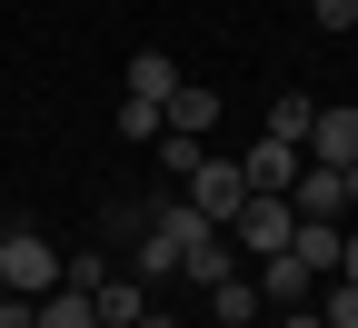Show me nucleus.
Segmentation results:
<instances>
[{
	"instance_id": "10",
	"label": "nucleus",
	"mask_w": 358,
	"mask_h": 328,
	"mask_svg": "<svg viewBox=\"0 0 358 328\" xmlns=\"http://www.w3.org/2000/svg\"><path fill=\"white\" fill-rule=\"evenodd\" d=\"M169 129H179V139H209V129H219V90H209V80H179V90H169Z\"/></svg>"
},
{
	"instance_id": "22",
	"label": "nucleus",
	"mask_w": 358,
	"mask_h": 328,
	"mask_svg": "<svg viewBox=\"0 0 358 328\" xmlns=\"http://www.w3.org/2000/svg\"><path fill=\"white\" fill-rule=\"evenodd\" d=\"M129 328H169V318H129Z\"/></svg>"
},
{
	"instance_id": "20",
	"label": "nucleus",
	"mask_w": 358,
	"mask_h": 328,
	"mask_svg": "<svg viewBox=\"0 0 358 328\" xmlns=\"http://www.w3.org/2000/svg\"><path fill=\"white\" fill-rule=\"evenodd\" d=\"M338 278H358V229H348V249H338Z\"/></svg>"
},
{
	"instance_id": "23",
	"label": "nucleus",
	"mask_w": 358,
	"mask_h": 328,
	"mask_svg": "<svg viewBox=\"0 0 358 328\" xmlns=\"http://www.w3.org/2000/svg\"><path fill=\"white\" fill-rule=\"evenodd\" d=\"M209 328H239V318H209Z\"/></svg>"
},
{
	"instance_id": "21",
	"label": "nucleus",
	"mask_w": 358,
	"mask_h": 328,
	"mask_svg": "<svg viewBox=\"0 0 358 328\" xmlns=\"http://www.w3.org/2000/svg\"><path fill=\"white\" fill-rule=\"evenodd\" d=\"M338 179H348V209H358V159H348V169H338Z\"/></svg>"
},
{
	"instance_id": "6",
	"label": "nucleus",
	"mask_w": 358,
	"mask_h": 328,
	"mask_svg": "<svg viewBox=\"0 0 358 328\" xmlns=\"http://www.w3.org/2000/svg\"><path fill=\"white\" fill-rule=\"evenodd\" d=\"M308 289H319V269H308L299 249H279V259H259V299H268V308H299Z\"/></svg>"
},
{
	"instance_id": "1",
	"label": "nucleus",
	"mask_w": 358,
	"mask_h": 328,
	"mask_svg": "<svg viewBox=\"0 0 358 328\" xmlns=\"http://www.w3.org/2000/svg\"><path fill=\"white\" fill-rule=\"evenodd\" d=\"M229 239H239V259H249V269H259V259H279V249L299 239L289 190H249V199H239V219H229Z\"/></svg>"
},
{
	"instance_id": "5",
	"label": "nucleus",
	"mask_w": 358,
	"mask_h": 328,
	"mask_svg": "<svg viewBox=\"0 0 358 328\" xmlns=\"http://www.w3.org/2000/svg\"><path fill=\"white\" fill-rule=\"evenodd\" d=\"M308 159H329V169L358 159V110H348V100H329L319 120H308Z\"/></svg>"
},
{
	"instance_id": "12",
	"label": "nucleus",
	"mask_w": 358,
	"mask_h": 328,
	"mask_svg": "<svg viewBox=\"0 0 358 328\" xmlns=\"http://www.w3.org/2000/svg\"><path fill=\"white\" fill-rule=\"evenodd\" d=\"M40 328H100V299H90L80 278H60V289L40 299Z\"/></svg>"
},
{
	"instance_id": "9",
	"label": "nucleus",
	"mask_w": 358,
	"mask_h": 328,
	"mask_svg": "<svg viewBox=\"0 0 358 328\" xmlns=\"http://www.w3.org/2000/svg\"><path fill=\"white\" fill-rule=\"evenodd\" d=\"M239 169H249V190H289V179L308 169V150H299V139H259Z\"/></svg>"
},
{
	"instance_id": "11",
	"label": "nucleus",
	"mask_w": 358,
	"mask_h": 328,
	"mask_svg": "<svg viewBox=\"0 0 358 328\" xmlns=\"http://www.w3.org/2000/svg\"><path fill=\"white\" fill-rule=\"evenodd\" d=\"M120 90H129V100H159V110H169V90H179V60H169V50H129Z\"/></svg>"
},
{
	"instance_id": "15",
	"label": "nucleus",
	"mask_w": 358,
	"mask_h": 328,
	"mask_svg": "<svg viewBox=\"0 0 358 328\" xmlns=\"http://www.w3.org/2000/svg\"><path fill=\"white\" fill-rule=\"evenodd\" d=\"M120 139H150V150H159V139H169V110H159V100H129V90H120Z\"/></svg>"
},
{
	"instance_id": "13",
	"label": "nucleus",
	"mask_w": 358,
	"mask_h": 328,
	"mask_svg": "<svg viewBox=\"0 0 358 328\" xmlns=\"http://www.w3.org/2000/svg\"><path fill=\"white\" fill-rule=\"evenodd\" d=\"M289 249L319 269V278H338V249H348V239H338V219H299V239H289Z\"/></svg>"
},
{
	"instance_id": "16",
	"label": "nucleus",
	"mask_w": 358,
	"mask_h": 328,
	"mask_svg": "<svg viewBox=\"0 0 358 328\" xmlns=\"http://www.w3.org/2000/svg\"><path fill=\"white\" fill-rule=\"evenodd\" d=\"M329 328H358V278H329V308H319Z\"/></svg>"
},
{
	"instance_id": "18",
	"label": "nucleus",
	"mask_w": 358,
	"mask_h": 328,
	"mask_svg": "<svg viewBox=\"0 0 358 328\" xmlns=\"http://www.w3.org/2000/svg\"><path fill=\"white\" fill-rule=\"evenodd\" d=\"M319 10V30H358V0H308Z\"/></svg>"
},
{
	"instance_id": "17",
	"label": "nucleus",
	"mask_w": 358,
	"mask_h": 328,
	"mask_svg": "<svg viewBox=\"0 0 358 328\" xmlns=\"http://www.w3.org/2000/svg\"><path fill=\"white\" fill-rule=\"evenodd\" d=\"M0 328H40V299H20V289H0Z\"/></svg>"
},
{
	"instance_id": "19",
	"label": "nucleus",
	"mask_w": 358,
	"mask_h": 328,
	"mask_svg": "<svg viewBox=\"0 0 358 328\" xmlns=\"http://www.w3.org/2000/svg\"><path fill=\"white\" fill-rule=\"evenodd\" d=\"M279 328H329V318L319 308H279Z\"/></svg>"
},
{
	"instance_id": "2",
	"label": "nucleus",
	"mask_w": 358,
	"mask_h": 328,
	"mask_svg": "<svg viewBox=\"0 0 358 328\" xmlns=\"http://www.w3.org/2000/svg\"><path fill=\"white\" fill-rule=\"evenodd\" d=\"M60 249L50 239H40V229H0V289H20V299H50L60 289Z\"/></svg>"
},
{
	"instance_id": "4",
	"label": "nucleus",
	"mask_w": 358,
	"mask_h": 328,
	"mask_svg": "<svg viewBox=\"0 0 358 328\" xmlns=\"http://www.w3.org/2000/svg\"><path fill=\"white\" fill-rule=\"evenodd\" d=\"M289 209H299V219H338V209H348V179H338L329 159H308V169L289 179Z\"/></svg>"
},
{
	"instance_id": "8",
	"label": "nucleus",
	"mask_w": 358,
	"mask_h": 328,
	"mask_svg": "<svg viewBox=\"0 0 358 328\" xmlns=\"http://www.w3.org/2000/svg\"><path fill=\"white\" fill-rule=\"evenodd\" d=\"M129 269H140V278H179V229H169V209H159V219H140V239H129Z\"/></svg>"
},
{
	"instance_id": "7",
	"label": "nucleus",
	"mask_w": 358,
	"mask_h": 328,
	"mask_svg": "<svg viewBox=\"0 0 358 328\" xmlns=\"http://www.w3.org/2000/svg\"><path fill=\"white\" fill-rule=\"evenodd\" d=\"M90 299H100V328H129V318H150V278L140 269H110Z\"/></svg>"
},
{
	"instance_id": "14",
	"label": "nucleus",
	"mask_w": 358,
	"mask_h": 328,
	"mask_svg": "<svg viewBox=\"0 0 358 328\" xmlns=\"http://www.w3.org/2000/svg\"><path fill=\"white\" fill-rule=\"evenodd\" d=\"M308 120H319V100H299V90L268 100V139H299V150H308Z\"/></svg>"
},
{
	"instance_id": "3",
	"label": "nucleus",
	"mask_w": 358,
	"mask_h": 328,
	"mask_svg": "<svg viewBox=\"0 0 358 328\" xmlns=\"http://www.w3.org/2000/svg\"><path fill=\"white\" fill-rule=\"evenodd\" d=\"M179 199H189L199 219H219V229H229V219H239V199H249V169H239V159H199L189 179H179Z\"/></svg>"
}]
</instances>
